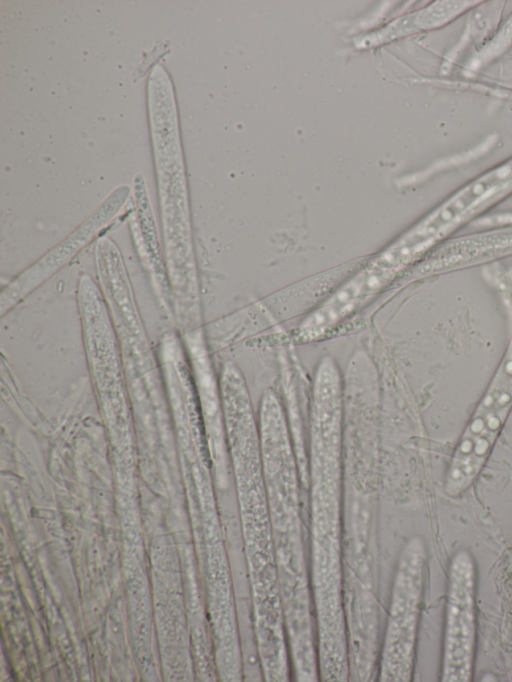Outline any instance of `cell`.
Segmentation results:
<instances>
[{
	"mask_svg": "<svg viewBox=\"0 0 512 682\" xmlns=\"http://www.w3.org/2000/svg\"><path fill=\"white\" fill-rule=\"evenodd\" d=\"M477 566L473 554L459 548L447 572L441 681L470 682L477 642Z\"/></svg>",
	"mask_w": 512,
	"mask_h": 682,
	"instance_id": "cell-1",
	"label": "cell"
},
{
	"mask_svg": "<svg viewBox=\"0 0 512 682\" xmlns=\"http://www.w3.org/2000/svg\"><path fill=\"white\" fill-rule=\"evenodd\" d=\"M125 197L126 192L122 189L113 193L82 225L12 279L0 295L2 311L42 286L69 265L94 240L102 237L100 233L121 208Z\"/></svg>",
	"mask_w": 512,
	"mask_h": 682,
	"instance_id": "cell-2",
	"label": "cell"
},
{
	"mask_svg": "<svg viewBox=\"0 0 512 682\" xmlns=\"http://www.w3.org/2000/svg\"><path fill=\"white\" fill-rule=\"evenodd\" d=\"M512 193V157L450 196L410 233L422 246Z\"/></svg>",
	"mask_w": 512,
	"mask_h": 682,
	"instance_id": "cell-3",
	"label": "cell"
},
{
	"mask_svg": "<svg viewBox=\"0 0 512 682\" xmlns=\"http://www.w3.org/2000/svg\"><path fill=\"white\" fill-rule=\"evenodd\" d=\"M376 293L365 269H360L302 321L297 330V338L303 341L318 339Z\"/></svg>",
	"mask_w": 512,
	"mask_h": 682,
	"instance_id": "cell-4",
	"label": "cell"
},
{
	"mask_svg": "<svg viewBox=\"0 0 512 682\" xmlns=\"http://www.w3.org/2000/svg\"><path fill=\"white\" fill-rule=\"evenodd\" d=\"M512 48V12L497 27L491 37L469 58L463 67V74L470 77Z\"/></svg>",
	"mask_w": 512,
	"mask_h": 682,
	"instance_id": "cell-5",
	"label": "cell"
}]
</instances>
